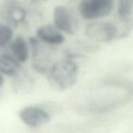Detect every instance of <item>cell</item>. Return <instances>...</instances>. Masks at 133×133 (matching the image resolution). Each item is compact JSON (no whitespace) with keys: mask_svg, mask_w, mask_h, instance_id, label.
Wrapping results in <instances>:
<instances>
[{"mask_svg":"<svg viewBox=\"0 0 133 133\" xmlns=\"http://www.w3.org/2000/svg\"><path fill=\"white\" fill-rule=\"evenodd\" d=\"M13 32L12 28L4 23H0V48L9 44L12 41Z\"/></svg>","mask_w":133,"mask_h":133,"instance_id":"cell-9","label":"cell"},{"mask_svg":"<svg viewBox=\"0 0 133 133\" xmlns=\"http://www.w3.org/2000/svg\"><path fill=\"white\" fill-rule=\"evenodd\" d=\"M19 69V62L13 56L8 54L0 55V72L3 75L13 77L18 75Z\"/></svg>","mask_w":133,"mask_h":133,"instance_id":"cell-8","label":"cell"},{"mask_svg":"<svg viewBox=\"0 0 133 133\" xmlns=\"http://www.w3.org/2000/svg\"><path fill=\"white\" fill-rule=\"evenodd\" d=\"M37 35L41 41L51 45H59L65 41L63 33L51 24L39 27L37 30Z\"/></svg>","mask_w":133,"mask_h":133,"instance_id":"cell-6","label":"cell"},{"mask_svg":"<svg viewBox=\"0 0 133 133\" xmlns=\"http://www.w3.org/2000/svg\"><path fill=\"white\" fill-rule=\"evenodd\" d=\"M54 26L61 32L72 34L75 32V23L69 10L64 5H58L53 12Z\"/></svg>","mask_w":133,"mask_h":133,"instance_id":"cell-5","label":"cell"},{"mask_svg":"<svg viewBox=\"0 0 133 133\" xmlns=\"http://www.w3.org/2000/svg\"><path fill=\"white\" fill-rule=\"evenodd\" d=\"M115 0H82L79 10L81 16L90 21L97 20L111 14Z\"/></svg>","mask_w":133,"mask_h":133,"instance_id":"cell-2","label":"cell"},{"mask_svg":"<svg viewBox=\"0 0 133 133\" xmlns=\"http://www.w3.org/2000/svg\"><path fill=\"white\" fill-rule=\"evenodd\" d=\"M3 84H4V77H3V74L0 72V88Z\"/></svg>","mask_w":133,"mask_h":133,"instance_id":"cell-11","label":"cell"},{"mask_svg":"<svg viewBox=\"0 0 133 133\" xmlns=\"http://www.w3.org/2000/svg\"><path fill=\"white\" fill-rule=\"evenodd\" d=\"M18 115L20 121L26 126L31 129L40 128L51 120V115L45 109L33 105L22 108Z\"/></svg>","mask_w":133,"mask_h":133,"instance_id":"cell-4","label":"cell"},{"mask_svg":"<svg viewBox=\"0 0 133 133\" xmlns=\"http://www.w3.org/2000/svg\"><path fill=\"white\" fill-rule=\"evenodd\" d=\"M78 73V65L71 59L58 61L50 69L52 82L61 90L72 88L77 82Z\"/></svg>","mask_w":133,"mask_h":133,"instance_id":"cell-1","label":"cell"},{"mask_svg":"<svg viewBox=\"0 0 133 133\" xmlns=\"http://www.w3.org/2000/svg\"><path fill=\"white\" fill-rule=\"evenodd\" d=\"M85 34L90 39L99 43H108L113 41L118 30L114 23L105 21H96L89 23L85 29Z\"/></svg>","mask_w":133,"mask_h":133,"instance_id":"cell-3","label":"cell"},{"mask_svg":"<svg viewBox=\"0 0 133 133\" xmlns=\"http://www.w3.org/2000/svg\"><path fill=\"white\" fill-rule=\"evenodd\" d=\"M9 48L12 54V56L19 62H26L30 55L29 48L25 39L18 36L15 39H13L9 44Z\"/></svg>","mask_w":133,"mask_h":133,"instance_id":"cell-7","label":"cell"},{"mask_svg":"<svg viewBox=\"0 0 133 133\" xmlns=\"http://www.w3.org/2000/svg\"><path fill=\"white\" fill-rule=\"evenodd\" d=\"M133 0H118V13L122 19H127L132 14Z\"/></svg>","mask_w":133,"mask_h":133,"instance_id":"cell-10","label":"cell"}]
</instances>
